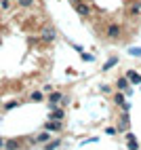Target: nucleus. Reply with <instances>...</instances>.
I'll return each instance as SVG.
<instances>
[{
    "label": "nucleus",
    "instance_id": "2",
    "mask_svg": "<svg viewBox=\"0 0 141 150\" xmlns=\"http://www.w3.org/2000/svg\"><path fill=\"white\" fill-rule=\"evenodd\" d=\"M44 129H46V131H61V125H59V121L57 123H46Z\"/></svg>",
    "mask_w": 141,
    "mask_h": 150
},
{
    "label": "nucleus",
    "instance_id": "9",
    "mask_svg": "<svg viewBox=\"0 0 141 150\" xmlns=\"http://www.w3.org/2000/svg\"><path fill=\"white\" fill-rule=\"evenodd\" d=\"M126 87H128V85H126V81H124V78H120V81H118V89H122V91H124Z\"/></svg>",
    "mask_w": 141,
    "mask_h": 150
},
{
    "label": "nucleus",
    "instance_id": "4",
    "mask_svg": "<svg viewBox=\"0 0 141 150\" xmlns=\"http://www.w3.org/2000/svg\"><path fill=\"white\" fill-rule=\"evenodd\" d=\"M53 121H63V110H55V112L51 114Z\"/></svg>",
    "mask_w": 141,
    "mask_h": 150
},
{
    "label": "nucleus",
    "instance_id": "3",
    "mask_svg": "<svg viewBox=\"0 0 141 150\" xmlns=\"http://www.w3.org/2000/svg\"><path fill=\"white\" fill-rule=\"evenodd\" d=\"M48 99H51V104H59V102H63V95L61 93H51Z\"/></svg>",
    "mask_w": 141,
    "mask_h": 150
},
{
    "label": "nucleus",
    "instance_id": "8",
    "mask_svg": "<svg viewBox=\"0 0 141 150\" xmlns=\"http://www.w3.org/2000/svg\"><path fill=\"white\" fill-rule=\"evenodd\" d=\"M114 99H116V104H124V97H122V93H116V95H114Z\"/></svg>",
    "mask_w": 141,
    "mask_h": 150
},
{
    "label": "nucleus",
    "instance_id": "10",
    "mask_svg": "<svg viewBox=\"0 0 141 150\" xmlns=\"http://www.w3.org/2000/svg\"><path fill=\"white\" fill-rule=\"evenodd\" d=\"M32 2H34V0H19V4H21V6H29Z\"/></svg>",
    "mask_w": 141,
    "mask_h": 150
},
{
    "label": "nucleus",
    "instance_id": "5",
    "mask_svg": "<svg viewBox=\"0 0 141 150\" xmlns=\"http://www.w3.org/2000/svg\"><path fill=\"white\" fill-rule=\"evenodd\" d=\"M128 78H130L133 83H141V76H139L137 72H128Z\"/></svg>",
    "mask_w": 141,
    "mask_h": 150
},
{
    "label": "nucleus",
    "instance_id": "11",
    "mask_svg": "<svg viewBox=\"0 0 141 150\" xmlns=\"http://www.w3.org/2000/svg\"><path fill=\"white\" fill-rule=\"evenodd\" d=\"M2 146H4V142H2V137H0V148H2Z\"/></svg>",
    "mask_w": 141,
    "mask_h": 150
},
{
    "label": "nucleus",
    "instance_id": "6",
    "mask_svg": "<svg viewBox=\"0 0 141 150\" xmlns=\"http://www.w3.org/2000/svg\"><path fill=\"white\" fill-rule=\"evenodd\" d=\"M29 99H32V102H40V99H42V93H40V91H34L32 95H29Z\"/></svg>",
    "mask_w": 141,
    "mask_h": 150
},
{
    "label": "nucleus",
    "instance_id": "7",
    "mask_svg": "<svg viewBox=\"0 0 141 150\" xmlns=\"http://www.w3.org/2000/svg\"><path fill=\"white\" fill-rule=\"evenodd\" d=\"M48 137H51V135H48V133L44 131V133H40V135H38L36 139H38V142H46V139H48Z\"/></svg>",
    "mask_w": 141,
    "mask_h": 150
},
{
    "label": "nucleus",
    "instance_id": "1",
    "mask_svg": "<svg viewBox=\"0 0 141 150\" xmlns=\"http://www.w3.org/2000/svg\"><path fill=\"white\" fill-rule=\"evenodd\" d=\"M19 146H21L19 139H8V142H4V150H17Z\"/></svg>",
    "mask_w": 141,
    "mask_h": 150
}]
</instances>
